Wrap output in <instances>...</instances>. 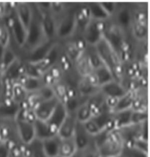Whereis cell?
Returning <instances> with one entry per match:
<instances>
[{"instance_id": "7c38bea8", "label": "cell", "mask_w": 150, "mask_h": 157, "mask_svg": "<svg viewBox=\"0 0 150 157\" xmlns=\"http://www.w3.org/2000/svg\"><path fill=\"white\" fill-rule=\"evenodd\" d=\"M100 89L101 92L104 95L107 96L108 98L119 99L127 93L120 83L113 80L100 86Z\"/></svg>"}, {"instance_id": "7dc6e473", "label": "cell", "mask_w": 150, "mask_h": 157, "mask_svg": "<svg viewBox=\"0 0 150 157\" xmlns=\"http://www.w3.org/2000/svg\"><path fill=\"white\" fill-rule=\"evenodd\" d=\"M125 157V155H124V154H123V153H122V154H120V155H118V157Z\"/></svg>"}, {"instance_id": "1f68e13d", "label": "cell", "mask_w": 150, "mask_h": 157, "mask_svg": "<svg viewBox=\"0 0 150 157\" xmlns=\"http://www.w3.org/2000/svg\"><path fill=\"white\" fill-rule=\"evenodd\" d=\"M123 154L127 157H148V154L140 150L133 146L124 147Z\"/></svg>"}, {"instance_id": "d4e9b609", "label": "cell", "mask_w": 150, "mask_h": 157, "mask_svg": "<svg viewBox=\"0 0 150 157\" xmlns=\"http://www.w3.org/2000/svg\"><path fill=\"white\" fill-rule=\"evenodd\" d=\"M89 10L91 13V16L96 20H105L109 16V15L106 12V11L102 7L100 3H89Z\"/></svg>"}, {"instance_id": "bcb514c9", "label": "cell", "mask_w": 150, "mask_h": 157, "mask_svg": "<svg viewBox=\"0 0 150 157\" xmlns=\"http://www.w3.org/2000/svg\"><path fill=\"white\" fill-rule=\"evenodd\" d=\"M24 157H31V155H29V154H28V152H26H26H25V156H24Z\"/></svg>"}, {"instance_id": "f6af8a7d", "label": "cell", "mask_w": 150, "mask_h": 157, "mask_svg": "<svg viewBox=\"0 0 150 157\" xmlns=\"http://www.w3.org/2000/svg\"><path fill=\"white\" fill-rule=\"evenodd\" d=\"M4 49H5V48H4V45L1 44L0 42V61L1 60V58L2 57V55L4 53Z\"/></svg>"}, {"instance_id": "ffe728a7", "label": "cell", "mask_w": 150, "mask_h": 157, "mask_svg": "<svg viewBox=\"0 0 150 157\" xmlns=\"http://www.w3.org/2000/svg\"><path fill=\"white\" fill-rule=\"evenodd\" d=\"M25 150L32 157H47L42 141L37 138L25 145Z\"/></svg>"}, {"instance_id": "8d00e7d4", "label": "cell", "mask_w": 150, "mask_h": 157, "mask_svg": "<svg viewBox=\"0 0 150 157\" xmlns=\"http://www.w3.org/2000/svg\"><path fill=\"white\" fill-rule=\"evenodd\" d=\"M109 39H110V41H108V40L107 41L110 44L112 48L113 46L115 48H118L122 41V40H121L122 38H121L120 33L117 31H114V32L112 31L110 33Z\"/></svg>"}, {"instance_id": "3957f363", "label": "cell", "mask_w": 150, "mask_h": 157, "mask_svg": "<svg viewBox=\"0 0 150 157\" xmlns=\"http://www.w3.org/2000/svg\"><path fill=\"white\" fill-rule=\"evenodd\" d=\"M15 124L18 137L24 145L29 144L35 138L33 121L25 118L18 117L15 120Z\"/></svg>"}, {"instance_id": "5bb4252c", "label": "cell", "mask_w": 150, "mask_h": 157, "mask_svg": "<svg viewBox=\"0 0 150 157\" xmlns=\"http://www.w3.org/2000/svg\"><path fill=\"white\" fill-rule=\"evenodd\" d=\"M16 15L27 31L33 16L32 10L28 4L25 2L19 3L17 6Z\"/></svg>"}, {"instance_id": "8992f818", "label": "cell", "mask_w": 150, "mask_h": 157, "mask_svg": "<svg viewBox=\"0 0 150 157\" xmlns=\"http://www.w3.org/2000/svg\"><path fill=\"white\" fill-rule=\"evenodd\" d=\"M141 124H131L117 130H114L121 139L124 143V147L131 146L136 140L140 138Z\"/></svg>"}, {"instance_id": "52a82bcc", "label": "cell", "mask_w": 150, "mask_h": 157, "mask_svg": "<svg viewBox=\"0 0 150 157\" xmlns=\"http://www.w3.org/2000/svg\"><path fill=\"white\" fill-rule=\"evenodd\" d=\"M67 114L68 113L65 103L60 100L51 116L46 121L54 134H56L60 125L63 122Z\"/></svg>"}, {"instance_id": "30bf717a", "label": "cell", "mask_w": 150, "mask_h": 157, "mask_svg": "<svg viewBox=\"0 0 150 157\" xmlns=\"http://www.w3.org/2000/svg\"><path fill=\"white\" fill-rule=\"evenodd\" d=\"M54 46L52 42H46L41 44L32 49L28 58V63L37 65L40 63Z\"/></svg>"}, {"instance_id": "b9f144b4", "label": "cell", "mask_w": 150, "mask_h": 157, "mask_svg": "<svg viewBox=\"0 0 150 157\" xmlns=\"http://www.w3.org/2000/svg\"><path fill=\"white\" fill-rule=\"evenodd\" d=\"M100 4L109 15L113 13L116 8L115 3L114 2H102Z\"/></svg>"}, {"instance_id": "e575fe53", "label": "cell", "mask_w": 150, "mask_h": 157, "mask_svg": "<svg viewBox=\"0 0 150 157\" xmlns=\"http://www.w3.org/2000/svg\"><path fill=\"white\" fill-rule=\"evenodd\" d=\"M118 21L122 26H128L131 21V15L127 9H123L118 14Z\"/></svg>"}, {"instance_id": "2e32d148", "label": "cell", "mask_w": 150, "mask_h": 157, "mask_svg": "<svg viewBox=\"0 0 150 157\" xmlns=\"http://www.w3.org/2000/svg\"><path fill=\"white\" fill-rule=\"evenodd\" d=\"M35 138L42 141L56 135L53 133L46 121L35 118L33 121Z\"/></svg>"}, {"instance_id": "f1b7e54d", "label": "cell", "mask_w": 150, "mask_h": 157, "mask_svg": "<svg viewBox=\"0 0 150 157\" xmlns=\"http://www.w3.org/2000/svg\"><path fill=\"white\" fill-rule=\"evenodd\" d=\"M148 120V114L145 110H133L131 116V124H141Z\"/></svg>"}, {"instance_id": "e0dca14e", "label": "cell", "mask_w": 150, "mask_h": 157, "mask_svg": "<svg viewBox=\"0 0 150 157\" xmlns=\"http://www.w3.org/2000/svg\"><path fill=\"white\" fill-rule=\"evenodd\" d=\"M133 109L113 112V123L114 130L131 124V116Z\"/></svg>"}, {"instance_id": "277c9868", "label": "cell", "mask_w": 150, "mask_h": 157, "mask_svg": "<svg viewBox=\"0 0 150 157\" xmlns=\"http://www.w3.org/2000/svg\"><path fill=\"white\" fill-rule=\"evenodd\" d=\"M44 35L42 21L33 15V13L31 21L27 30L25 44L33 49L35 48L41 44V39Z\"/></svg>"}, {"instance_id": "4316f807", "label": "cell", "mask_w": 150, "mask_h": 157, "mask_svg": "<svg viewBox=\"0 0 150 157\" xmlns=\"http://www.w3.org/2000/svg\"><path fill=\"white\" fill-rule=\"evenodd\" d=\"M42 25L44 35L49 38H52L56 32L54 21L51 17L46 15L42 20Z\"/></svg>"}, {"instance_id": "7bdbcfd3", "label": "cell", "mask_w": 150, "mask_h": 157, "mask_svg": "<svg viewBox=\"0 0 150 157\" xmlns=\"http://www.w3.org/2000/svg\"><path fill=\"white\" fill-rule=\"evenodd\" d=\"M135 31L137 35L140 37H143L145 36V34L146 33V29L143 26L141 25H137L135 27Z\"/></svg>"}, {"instance_id": "836d02e7", "label": "cell", "mask_w": 150, "mask_h": 157, "mask_svg": "<svg viewBox=\"0 0 150 157\" xmlns=\"http://www.w3.org/2000/svg\"><path fill=\"white\" fill-rule=\"evenodd\" d=\"M38 91L39 97L40 98V101L42 100H48L56 96V95H55V92L52 88L48 86H44Z\"/></svg>"}, {"instance_id": "484cf974", "label": "cell", "mask_w": 150, "mask_h": 157, "mask_svg": "<svg viewBox=\"0 0 150 157\" xmlns=\"http://www.w3.org/2000/svg\"><path fill=\"white\" fill-rule=\"evenodd\" d=\"M86 38L90 44L95 45L101 39L100 31L96 24H93L89 26L86 33Z\"/></svg>"}, {"instance_id": "7402d4cb", "label": "cell", "mask_w": 150, "mask_h": 157, "mask_svg": "<svg viewBox=\"0 0 150 157\" xmlns=\"http://www.w3.org/2000/svg\"><path fill=\"white\" fill-rule=\"evenodd\" d=\"M74 115L76 121L80 123H84L93 116L91 109L87 103L80 105L75 111Z\"/></svg>"}, {"instance_id": "9c48e42d", "label": "cell", "mask_w": 150, "mask_h": 157, "mask_svg": "<svg viewBox=\"0 0 150 157\" xmlns=\"http://www.w3.org/2000/svg\"><path fill=\"white\" fill-rule=\"evenodd\" d=\"M77 125L75 115L68 114L63 122L60 125L56 135L60 139H67L73 137Z\"/></svg>"}, {"instance_id": "f35d334b", "label": "cell", "mask_w": 150, "mask_h": 157, "mask_svg": "<svg viewBox=\"0 0 150 157\" xmlns=\"http://www.w3.org/2000/svg\"><path fill=\"white\" fill-rule=\"evenodd\" d=\"M25 71L28 76H31L35 78L40 77V72L38 70V68L34 64L28 63L25 66Z\"/></svg>"}, {"instance_id": "44dd1931", "label": "cell", "mask_w": 150, "mask_h": 157, "mask_svg": "<svg viewBox=\"0 0 150 157\" xmlns=\"http://www.w3.org/2000/svg\"><path fill=\"white\" fill-rule=\"evenodd\" d=\"M134 101V96L131 92H127L122 98L118 99L116 105L113 108V112L123 111L133 109V105Z\"/></svg>"}, {"instance_id": "ab89813d", "label": "cell", "mask_w": 150, "mask_h": 157, "mask_svg": "<svg viewBox=\"0 0 150 157\" xmlns=\"http://www.w3.org/2000/svg\"><path fill=\"white\" fill-rule=\"evenodd\" d=\"M131 146L148 154V142L143 139L138 138Z\"/></svg>"}, {"instance_id": "ba28073f", "label": "cell", "mask_w": 150, "mask_h": 157, "mask_svg": "<svg viewBox=\"0 0 150 157\" xmlns=\"http://www.w3.org/2000/svg\"><path fill=\"white\" fill-rule=\"evenodd\" d=\"M73 138L78 152L84 150L94 143V137L86 131L82 123L78 121Z\"/></svg>"}, {"instance_id": "603a6c76", "label": "cell", "mask_w": 150, "mask_h": 157, "mask_svg": "<svg viewBox=\"0 0 150 157\" xmlns=\"http://www.w3.org/2000/svg\"><path fill=\"white\" fill-rule=\"evenodd\" d=\"M94 75L97 79L98 85L99 86L103 85L113 79V73L105 65H102L96 69V73Z\"/></svg>"}, {"instance_id": "ac0fdd59", "label": "cell", "mask_w": 150, "mask_h": 157, "mask_svg": "<svg viewBox=\"0 0 150 157\" xmlns=\"http://www.w3.org/2000/svg\"><path fill=\"white\" fill-rule=\"evenodd\" d=\"M78 151L73 138L61 139L59 147V157H73Z\"/></svg>"}, {"instance_id": "74e56055", "label": "cell", "mask_w": 150, "mask_h": 157, "mask_svg": "<svg viewBox=\"0 0 150 157\" xmlns=\"http://www.w3.org/2000/svg\"><path fill=\"white\" fill-rule=\"evenodd\" d=\"M25 90L21 85H15L13 87V96L14 98V102L18 103L20 101L22 100L24 96V92Z\"/></svg>"}, {"instance_id": "ee69618b", "label": "cell", "mask_w": 150, "mask_h": 157, "mask_svg": "<svg viewBox=\"0 0 150 157\" xmlns=\"http://www.w3.org/2000/svg\"><path fill=\"white\" fill-rule=\"evenodd\" d=\"M2 71L0 67V103L3 93V83H2Z\"/></svg>"}, {"instance_id": "d590c367", "label": "cell", "mask_w": 150, "mask_h": 157, "mask_svg": "<svg viewBox=\"0 0 150 157\" xmlns=\"http://www.w3.org/2000/svg\"><path fill=\"white\" fill-rule=\"evenodd\" d=\"M13 148L9 142L0 141V157H10Z\"/></svg>"}, {"instance_id": "c3c4849f", "label": "cell", "mask_w": 150, "mask_h": 157, "mask_svg": "<svg viewBox=\"0 0 150 157\" xmlns=\"http://www.w3.org/2000/svg\"></svg>"}, {"instance_id": "83f0119b", "label": "cell", "mask_w": 150, "mask_h": 157, "mask_svg": "<svg viewBox=\"0 0 150 157\" xmlns=\"http://www.w3.org/2000/svg\"><path fill=\"white\" fill-rule=\"evenodd\" d=\"M16 60L15 55L13 51L9 48H5L2 57L0 61V67L2 71V69L4 71H6Z\"/></svg>"}, {"instance_id": "4fadbf2b", "label": "cell", "mask_w": 150, "mask_h": 157, "mask_svg": "<svg viewBox=\"0 0 150 157\" xmlns=\"http://www.w3.org/2000/svg\"><path fill=\"white\" fill-rule=\"evenodd\" d=\"M12 31L17 44L19 46L24 45L26 42L27 31L17 15L13 20Z\"/></svg>"}, {"instance_id": "9a60e30c", "label": "cell", "mask_w": 150, "mask_h": 157, "mask_svg": "<svg viewBox=\"0 0 150 157\" xmlns=\"http://www.w3.org/2000/svg\"><path fill=\"white\" fill-rule=\"evenodd\" d=\"M60 141L56 134L42 141L47 157H58Z\"/></svg>"}, {"instance_id": "cb8c5ba5", "label": "cell", "mask_w": 150, "mask_h": 157, "mask_svg": "<svg viewBox=\"0 0 150 157\" xmlns=\"http://www.w3.org/2000/svg\"><path fill=\"white\" fill-rule=\"evenodd\" d=\"M21 86L26 92L38 91L41 87L44 86H42L41 80L39 78H35L28 76H26V78L24 79Z\"/></svg>"}, {"instance_id": "5b68a950", "label": "cell", "mask_w": 150, "mask_h": 157, "mask_svg": "<svg viewBox=\"0 0 150 157\" xmlns=\"http://www.w3.org/2000/svg\"><path fill=\"white\" fill-rule=\"evenodd\" d=\"M60 100L57 96L48 100H42L34 106L33 113L35 118L43 121H47L52 114Z\"/></svg>"}, {"instance_id": "6da1fadb", "label": "cell", "mask_w": 150, "mask_h": 157, "mask_svg": "<svg viewBox=\"0 0 150 157\" xmlns=\"http://www.w3.org/2000/svg\"><path fill=\"white\" fill-rule=\"evenodd\" d=\"M102 157H117L123 153L124 145L115 130L110 131L105 139L97 145Z\"/></svg>"}, {"instance_id": "f546056e", "label": "cell", "mask_w": 150, "mask_h": 157, "mask_svg": "<svg viewBox=\"0 0 150 157\" xmlns=\"http://www.w3.org/2000/svg\"><path fill=\"white\" fill-rule=\"evenodd\" d=\"M78 157H102L95 143L81 151L78 152Z\"/></svg>"}, {"instance_id": "d6a6232c", "label": "cell", "mask_w": 150, "mask_h": 157, "mask_svg": "<svg viewBox=\"0 0 150 157\" xmlns=\"http://www.w3.org/2000/svg\"><path fill=\"white\" fill-rule=\"evenodd\" d=\"M79 90L83 95H91L98 92L96 89V85L91 84L88 81H85L79 85Z\"/></svg>"}, {"instance_id": "8fae6325", "label": "cell", "mask_w": 150, "mask_h": 157, "mask_svg": "<svg viewBox=\"0 0 150 157\" xmlns=\"http://www.w3.org/2000/svg\"><path fill=\"white\" fill-rule=\"evenodd\" d=\"M20 105L15 102L0 103V120L15 121L20 115Z\"/></svg>"}, {"instance_id": "7a4b0ae2", "label": "cell", "mask_w": 150, "mask_h": 157, "mask_svg": "<svg viewBox=\"0 0 150 157\" xmlns=\"http://www.w3.org/2000/svg\"><path fill=\"white\" fill-rule=\"evenodd\" d=\"M96 45L98 55L102 63L113 73L116 66V59L113 48L105 38H102Z\"/></svg>"}, {"instance_id": "d6986e66", "label": "cell", "mask_w": 150, "mask_h": 157, "mask_svg": "<svg viewBox=\"0 0 150 157\" xmlns=\"http://www.w3.org/2000/svg\"><path fill=\"white\" fill-rule=\"evenodd\" d=\"M76 24V15L74 13H69L66 15L61 21L58 33L60 37H65L69 35L73 31Z\"/></svg>"}, {"instance_id": "4dcf8cb0", "label": "cell", "mask_w": 150, "mask_h": 157, "mask_svg": "<svg viewBox=\"0 0 150 157\" xmlns=\"http://www.w3.org/2000/svg\"><path fill=\"white\" fill-rule=\"evenodd\" d=\"M82 124L85 127V130L93 137H95L102 131L98 124L91 118Z\"/></svg>"}, {"instance_id": "60d3db41", "label": "cell", "mask_w": 150, "mask_h": 157, "mask_svg": "<svg viewBox=\"0 0 150 157\" xmlns=\"http://www.w3.org/2000/svg\"><path fill=\"white\" fill-rule=\"evenodd\" d=\"M88 60L90 63V65L95 69H97L98 67L103 65L102 62L100 57L98 56V54H91L89 56Z\"/></svg>"}]
</instances>
